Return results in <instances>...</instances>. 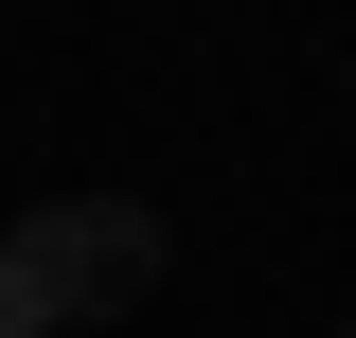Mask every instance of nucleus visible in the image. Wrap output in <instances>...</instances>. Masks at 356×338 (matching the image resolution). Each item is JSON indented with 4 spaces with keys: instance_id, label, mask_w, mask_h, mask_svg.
I'll return each mask as SVG.
<instances>
[{
    "instance_id": "3",
    "label": "nucleus",
    "mask_w": 356,
    "mask_h": 338,
    "mask_svg": "<svg viewBox=\"0 0 356 338\" xmlns=\"http://www.w3.org/2000/svg\"><path fill=\"white\" fill-rule=\"evenodd\" d=\"M339 338H356V321H339Z\"/></svg>"
},
{
    "instance_id": "1",
    "label": "nucleus",
    "mask_w": 356,
    "mask_h": 338,
    "mask_svg": "<svg viewBox=\"0 0 356 338\" xmlns=\"http://www.w3.org/2000/svg\"><path fill=\"white\" fill-rule=\"evenodd\" d=\"M0 250H18V285L89 338V321H125V303L161 285V214H143V196H36Z\"/></svg>"
},
{
    "instance_id": "2",
    "label": "nucleus",
    "mask_w": 356,
    "mask_h": 338,
    "mask_svg": "<svg viewBox=\"0 0 356 338\" xmlns=\"http://www.w3.org/2000/svg\"><path fill=\"white\" fill-rule=\"evenodd\" d=\"M0 338H72V321H54L36 285H18V250H0Z\"/></svg>"
}]
</instances>
